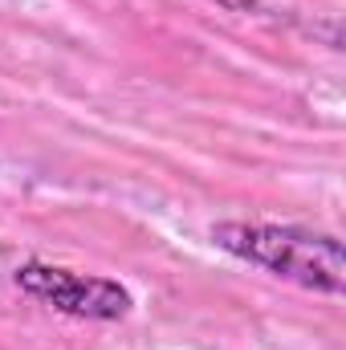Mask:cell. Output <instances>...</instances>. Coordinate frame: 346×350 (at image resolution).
Segmentation results:
<instances>
[{
  "label": "cell",
  "mask_w": 346,
  "mask_h": 350,
  "mask_svg": "<svg viewBox=\"0 0 346 350\" xmlns=\"http://www.w3.org/2000/svg\"><path fill=\"white\" fill-rule=\"evenodd\" d=\"M16 289L86 322H122L135 306L131 289L110 277H82L74 269H57L45 261H25L16 269Z\"/></svg>",
  "instance_id": "cell-2"
},
{
  "label": "cell",
  "mask_w": 346,
  "mask_h": 350,
  "mask_svg": "<svg viewBox=\"0 0 346 350\" xmlns=\"http://www.w3.org/2000/svg\"><path fill=\"white\" fill-rule=\"evenodd\" d=\"M212 245L314 293L338 297L346 289V249L330 232H310L297 224L224 220V224H212Z\"/></svg>",
  "instance_id": "cell-1"
}]
</instances>
